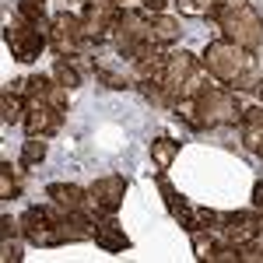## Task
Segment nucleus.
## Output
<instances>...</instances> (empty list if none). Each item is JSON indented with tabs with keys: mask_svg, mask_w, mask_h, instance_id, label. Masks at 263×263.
<instances>
[{
	"mask_svg": "<svg viewBox=\"0 0 263 263\" xmlns=\"http://www.w3.org/2000/svg\"><path fill=\"white\" fill-rule=\"evenodd\" d=\"M176 112L193 130H214V126H228V123H242V102H239V91H232L228 84L224 88L211 84L197 99L179 102Z\"/></svg>",
	"mask_w": 263,
	"mask_h": 263,
	"instance_id": "nucleus-1",
	"label": "nucleus"
},
{
	"mask_svg": "<svg viewBox=\"0 0 263 263\" xmlns=\"http://www.w3.org/2000/svg\"><path fill=\"white\" fill-rule=\"evenodd\" d=\"M214 21L221 28V35L242 49H260L263 46V18L256 14V7H249L246 0H228L224 7L214 11Z\"/></svg>",
	"mask_w": 263,
	"mask_h": 263,
	"instance_id": "nucleus-2",
	"label": "nucleus"
},
{
	"mask_svg": "<svg viewBox=\"0 0 263 263\" xmlns=\"http://www.w3.org/2000/svg\"><path fill=\"white\" fill-rule=\"evenodd\" d=\"M21 232H25V242L32 246H63L70 242V228H67V211H60L57 203H39V207H28L25 214L18 218Z\"/></svg>",
	"mask_w": 263,
	"mask_h": 263,
	"instance_id": "nucleus-3",
	"label": "nucleus"
},
{
	"mask_svg": "<svg viewBox=\"0 0 263 263\" xmlns=\"http://www.w3.org/2000/svg\"><path fill=\"white\" fill-rule=\"evenodd\" d=\"M203 67L211 70L214 81H224L232 88L242 74L256 70V53L242 49V46H235V42H228V39H218L203 49Z\"/></svg>",
	"mask_w": 263,
	"mask_h": 263,
	"instance_id": "nucleus-4",
	"label": "nucleus"
},
{
	"mask_svg": "<svg viewBox=\"0 0 263 263\" xmlns=\"http://www.w3.org/2000/svg\"><path fill=\"white\" fill-rule=\"evenodd\" d=\"M4 42H7L11 57L18 63H35L42 57V49H46V42H49V32L32 25V21H25L21 14H14L4 25Z\"/></svg>",
	"mask_w": 263,
	"mask_h": 263,
	"instance_id": "nucleus-5",
	"label": "nucleus"
},
{
	"mask_svg": "<svg viewBox=\"0 0 263 263\" xmlns=\"http://www.w3.org/2000/svg\"><path fill=\"white\" fill-rule=\"evenodd\" d=\"M49 46L57 57H78L81 49H88V35H84L81 14L60 11L57 18L49 21Z\"/></svg>",
	"mask_w": 263,
	"mask_h": 263,
	"instance_id": "nucleus-6",
	"label": "nucleus"
},
{
	"mask_svg": "<svg viewBox=\"0 0 263 263\" xmlns=\"http://www.w3.org/2000/svg\"><path fill=\"white\" fill-rule=\"evenodd\" d=\"M116 18H120V4H112V0H84L81 25H84V35H88V46H102L105 39H112Z\"/></svg>",
	"mask_w": 263,
	"mask_h": 263,
	"instance_id": "nucleus-7",
	"label": "nucleus"
},
{
	"mask_svg": "<svg viewBox=\"0 0 263 263\" xmlns=\"http://www.w3.org/2000/svg\"><path fill=\"white\" fill-rule=\"evenodd\" d=\"M88 197H91L95 218L99 214H116L123 207V197H126V179L123 176H102L88 186Z\"/></svg>",
	"mask_w": 263,
	"mask_h": 263,
	"instance_id": "nucleus-8",
	"label": "nucleus"
},
{
	"mask_svg": "<svg viewBox=\"0 0 263 263\" xmlns=\"http://www.w3.org/2000/svg\"><path fill=\"white\" fill-rule=\"evenodd\" d=\"M46 197L57 203L60 211H67V214H95L88 190L74 186V182H49V186H46Z\"/></svg>",
	"mask_w": 263,
	"mask_h": 263,
	"instance_id": "nucleus-9",
	"label": "nucleus"
},
{
	"mask_svg": "<svg viewBox=\"0 0 263 263\" xmlns=\"http://www.w3.org/2000/svg\"><path fill=\"white\" fill-rule=\"evenodd\" d=\"M91 242L99 246L102 253H126L130 249V235L123 232L120 221H112V214H102V218H95Z\"/></svg>",
	"mask_w": 263,
	"mask_h": 263,
	"instance_id": "nucleus-10",
	"label": "nucleus"
},
{
	"mask_svg": "<svg viewBox=\"0 0 263 263\" xmlns=\"http://www.w3.org/2000/svg\"><path fill=\"white\" fill-rule=\"evenodd\" d=\"M21 239H25L21 221L11 218V214H4V218H0V260L4 263H18L21 256H25V253H21Z\"/></svg>",
	"mask_w": 263,
	"mask_h": 263,
	"instance_id": "nucleus-11",
	"label": "nucleus"
},
{
	"mask_svg": "<svg viewBox=\"0 0 263 263\" xmlns=\"http://www.w3.org/2000/svg\"><path fill=\"white\" fill-rule=\"evenodd\" d=\"M25 105H28L25 91H21V88H14V84H7V88L0 91V120L7 123V126L25 123Z\"/></svg>",
	"mask_w": 263,
	"mask_h": 263,
	"instance_id": "nucleus-12",
	"label": "nucleus"
},
{
	"mask_svg": "<svg viewBox=\"0 0 263 263\" xmlns=\"http://www.w3.org/2000/svg\"><path fill=\"white\" fill-rule=\"evenodd\" d=\"M182 28L176 18H168V14H151V42L155 46H162V49H168L172 42H179Z\"/></svg>",
	"mask_w": 263,
	"mask_h": 263,
	"instance_id": "nucleus-13",
	"label": "nucleus"
},
{
	"mask_svg": "<svg viewBox=\"0 0 263 263\" xmlns=\"http://www.w3.org/2000/svg\"><path fill=\"white\" fill-rule=\"evenodd\" d=\"M176 155H179V141H172V137H155L151 141V162L158 165V172L172 168Z\"/></svg>",
	"mask_w": 263,
	"mask_h": 263,
	"instance_id": "nucleus-14",
	"label": "nucleus"
},
{
	"mask_svg": "<svg viewBox=\"0 0 263 263\" xmlns=\"http://www.w3.org/2000/svg\"><path fill=\"white\" fill-rule=\"evenodd\" d=\"M182 14H193V18H214V11L224 7L228 0H176Z\"/></svg>",
	"mask_w": 263,
	"mask_h": 263,
	"instance_id": "nucleus-15",
	"label": "nucleus"
},
{
	"mask_svg": "<svg viewBox=\"0 0 263 263\" xmlns=\"http://www.w3.org/2000/svg\"><path fill=\"white\" fill-rule=\"evenodd\" d=\"M53 81H57V84H63L67 91H74V88L81 84V74H78V67L70 63V57H63V60H57V63H53Z\"/></svg>",
	"mask_w": 263,
	"mask_h": 263,
	"instance_id": "nucleus-16",
	"label": "nucleus"
},
{
	"mask_svg": "<svg viewBox=\"0 0 263 263\" xmlns=\"http://www.w3.org/2000/svg\"><path fill=\"white\" fill-rule=\"evenodd\" d=\"M18 14L32 25H39L49 32V21H46V0H18Z\"/></svg>",
	"mask_w": 263,
	"mask_h": 263,
	"instance_id": "nucleus-17",
	"label": "nucleus"
},
{
	"mask_svg": "<svg viewBox=\"0 0 263 263\" xmlns=\"http://www.w3.org/2000/svg\"><path fill=\"white\" fill-rule=\"evenodd\" d=\"M42 158H46V141H42V137H28V141L21 144V158H18L21 168H32V165H39Z\"/></svg>",
	"mask_w": 263,
	"mask_h": 263,
	"instance_id": "nucleus-18",
	"label": "nucleus"
},
{
	"mask_svg": "<svg viewBox=\"0 0 263 263\" xmlns=\"http://www.w3.org/2000/svg\"><path fill=\"white\" fill-rule=\"evenodd\" d=\"M242 144H246V151H253L256 158H263V120L242 123Z\"/></svg>",
	"mask_w": 263,
	"mask_h": 263,
	"instance_id": "nucleus-19",
	"label": "nucleus"
},
{
	"mask_svg": "<svg viewBox=\"0 0 263 263\" xmlns=\"http://www.w3.org/2000/svg\"><path fill=\"white\" fill-rule=\"evenodd\" d=\"M91 67H95V78H99L102 84H109V88H116V91H120V88H130V78H126V74H116L112 67H105L102 60H95Z\"/></svg>",
	"mask_w": 263,
	"mask_h": 263,
	"instance_id": "nucleus-20",
	"label": "nucleus"
},
{
	"mask_svg": "<svg viewBox=\"0 0 263 263\" xmlns=\"http://www.w3.org/2000/svg\"><path fill=\"white\" fill-rule=\"evenodd\" d=\"M18 179L11 172V162H0V200H14L18 197Z\"/></svg>",
	"mask_w": 263,
	"mask_h": 263,
	"instance_id": "nucleus-21",
	"label": "nucleus"
},
{
	"mask_svg": "<svg viewBox=\"0 0 263 263\" xmlns=\"http://www.w3.org/2000/svg\"><path fill=\"white\" fill-rule=\"evenodd\" d=\"M239 253H242V263H263V232L256 239H249Z\"/></svg>",
	"mask_w": 263,
	"mask_h": 263,
	"instance_id": "nucleus-22",
	"label": "nucleus"
},
{
	"mask_svg": "<svg viewBox=\"0 0 263 263\" xmlns=\"http://www.w3.org/2000/svg\"><path fill=\"white\" fill-rule=\"evenodd\" d=\"M168 4H172V0H141V7L147 11V14H162Z\"/></svg>",
	"mask_w": 263,
	"mask_h": 263,
	"instance_id": "nucleus-23",
	"label": "nucleus"
},
{
	"mask_svg": "<svg viewBox=\"0 0 263 263\" xmlns=\"http://www.w3.org/2000/svg\"><path fill=\"white\" fill-rule=\"evenodd\" d=\"M253 207H256V211H263V182H256V186H253Z\"/></svg>",
	"mask_w": 263,
	"mask_h": 263,
	"instance_id": "nucleus-24",
	"label": "nucleus"
},
{
	"mask_svg": "<svg viewBox=\"0 0 263 263\" xmlns=\"http://www.w3.org/2000/svg\"><path fill=\"white\" fill-rule=\"evenodd\" d=\"M112 4H123V0H112Z\"/></svg>",
	"mask_w": 263,
	"mask_h": 263,
	"instance_id": "nucleus-25",
	"label": "nucleus"
}]
</instances>
